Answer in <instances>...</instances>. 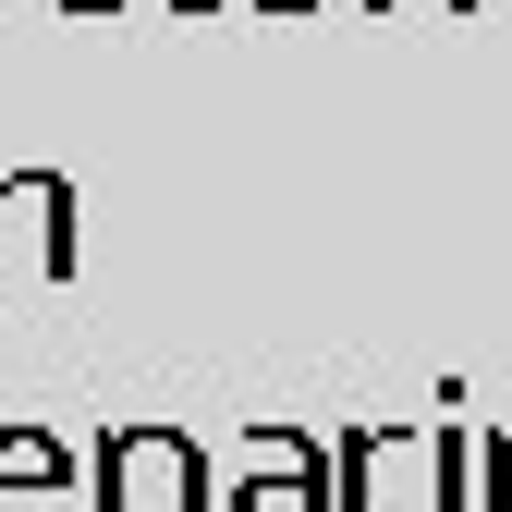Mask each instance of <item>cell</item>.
I'll use <instances>...</instances> for the list:
<instances>
[{"label": "cell", "instance_id": "cell-1", "mask_svg": "<svg viewBox=\"0 0 512 512\" xmlns=\"http://www.w3.org/2000/svg\"><path fill=\"white\" fill-rule=\"evenodd\" d=\"M98 512H208V439L196 427H110L86 452Z\"/></svg>", "mask_w": 512, "mask_h": 512}, {"label": "cell", "instance_id": "cell-2", "mask_svg": "<svg viewBox=\"0 0 512 512\" xmlns=\"http://www.w3.org/2000/svg\"><path fill=\"white\" fill-rule=\"evenodd\" d=\"M61 281L74 269V183L61 171H0V281Z\"/></svg>", "mask_w": 512, "mask_h": 512}, {"label": "cell", "instance_id": "cell-3", "mask_svg": "<svg viewBox=\"0 0 512 512\" xmlns=\"http://www.w3.org/2000/svg\"><path fill=\"white\" fill-rule=\"evenodd\" d=\"M232 512H342V476L317 464V439H293V427H244Z\"/></svg>", "mask_w": 512, "mask_h": 512}, {"label": "cell", "instance_id": "cell-4", "mask_svg": "<svg viewBox=\"0 0 512 512\" xmlns=\"http://www.w3.org/2000/svg\"><path fill=\"white\" fill-rule=\"evenodd\" d=\"M74 439H49V427H0V512H61L74 500Z\"/></svg>", "mask_w": 512, "mask_h": 512}, {"label": "cell", "instance_id": "cell-5", "mask_svg": "<svg viewBox=\"0 0 512 512\" xmlns=\"http://www.w3.org/2000/svg\"><path fill=\"white\" fill-rule=\"evenodd\" d=\"M244 13H317V0H244Z\"/></svg>", "mask_w": 512, "mask_h": 512}, {"label": "cell", "instance_id": "cell-6", "mask_svg": "<svg viewBox=\"0 0 512 512\" xmlns=\"http://www.w3.org/2000/svg\"><path fill=\"white\" fill-rule=\"evenodd\" d=\"M171 13H220V0H171Z\"/></svg>", "mask_w": 512, "mask_h": 512}, {"label": "cell", "instance_id": "cell-7", "mask_svg": "<svg viewBox=\"0 0 512 512\" xmlns=\"http://www.w3.org/2000/svg\"><path fill=\"white\" fill-rule=\"evenodd\" d=\"M61 13H110V0H61Z\"/></svg>", "mask_w": 512, "mask_h": 512}]
</instances>
